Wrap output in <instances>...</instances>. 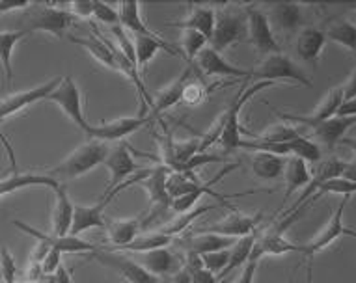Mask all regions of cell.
Masks as SVG:
<instances>
[{"instance_id":"cell-1","label":"cell","mask_w":356,"mask_h":283,"mask_svg":"<svg viewBox=\"0 0 356 283\" xmlns=\"http://www.w3.org/2000/svg\"><path fill=\"white\" fill-rule=\"evenodd\" d=\"M108 144L101 142V140H88L82 145H79L75 151H71L70 155L65 156L64 161L60 162L58 166L47 168L43 174L51 175L58 183H67V181L79 179L82 175L94 172L95 168L105 164L106 156H108Z\"/></svg>"},{"instance_id":"cell-2","label":"cell","mask_w":356,"mask_h":283,"mask_svg":"<svg viewBox=\"0 0 356 283\" xmlns=\"http://www.w3.org/2000/svg\"><path fill=\"white\" fill-rule=\"evenodd\" d=\"M248 41V13L246 6L226 4L216 8V24L213 38L209 41L211 49L224 52L234 45Z\"/></svg>"},{"instance_id":"cell-3","label":"cell","mask_w":356,"mask_h":283,"mask_svg":"<svg viewBox=\"0 0 356 283\" xmlns=\"http://www.w3.org/2000/svg\"><path fill=\"white\" fill-rule=\"evenodd\" d=\"M250 82H295L298 86H312V81L284 51L265 56L261 64L250 71Z\"/></svg>"},{"instance_id":"cell-4","label":"cell","mask_w":356,"mask_h":283,"mask_svg":"<svg viewBox=\"0 0 356 283\" xmlns=\"http://www.w3.org/2000/svg\"><path fill=\"white\" fill-rule=\"evenodd\" d=\"M29 10L32 15L26 30L30 32H47L54 38H64L76 21L70 10L60 4H32Z\"/></svg>"},{"instance_id":"cell-5","label":"cell","mask_w":356,"mask_h":283,"mask_svg":"<svg viewBox=\"0 0 356 283\" xmlns=\"http://www.w3.org/2000/svg\"><path fill=\"white\" fill-rule=\"evenodd\" d=\"M312 10H316V6L302 4V2H276V4H270L265 13L269 17L273 30L276 29L291 35L297 34L298 30L309 26Z\"/></svg>"},{"instance_id":"cell-6","label":"cell","mask_w":356,"mask_h":283,"mask_svg":"<svg viewBox=\"0 0 356 283\" xmlns=\"http://www.w3.org/2000/svg\"><path fill=\"white\" fill-rule=\"evenodd\" d=\"M49 103H54L58 106L82 133H88V129L92 127L84 114V99H82L81 88L71 76L65 75L60 82V86L54 90L47 97Z\"/></svg>"},{"instance_id":"cell-7","label":"cell","mask_w":356,"mask_h":283,"mask_svg":"<svg viewBox=\"0 0 356 283\" xmlns=\"http://www.w3.org/2000/svg\"><path fill=\"white\" fill-rule=\"evenodd\" d=\"M92 259L99 261L101 265L116 272L118 276H122L127 283H161V277L153 276L138 261L129 257V254H118V252L103 248L92 254Z\"/></svg>"},{"instance_id":"cell-8","label":"cell","mask_w":356,"mask_h":283,"mask_svg":"<svg viewBox=\"0 0 356 283\" xmlns=\"http://www.w3.org/2000/svg\"><path fill=\"white\" fill-rule=\"evenodd\" d=\"M350 197L343 196V200L338 203V207L334 211V214L330 216V220L325 225V229H323L316 238H312L308 244H302V254L306 257H314L316 254H321L327 248H330L338 238L341 237H355L356 238V229L353 227H347L343 224V213L345 207H347V203H349Z\"/></svg>"},{"instance_id":"cell-9","label":"cell","mask_w":356,"mask_h":283,"mask_svg":"<svg viewBox=\"0 0 356 283\" xmlns=\"http://www.w3.org/2000/svg\"><path fill=\"white\" fill-rule=\"evenodd\" d=\"M246 13H248V43L254 45L257 54L269 56V54L282 52V45L276 40L267 13L250 4H246Z\"/></svg>"},{"instance_id":"cell-10","label":"cell","mask_w":356,"mask_h":283,"mask_svg":"<svg viewBox=\"0 0 356 283\" xmlns=\"http://www.w3.org/2000/svg\"><path fill=\"white\" fill-rule=\"evenodd\" d=\"M153 120L152 116H125L112 120V122L101 123V125H92L88 129V138L90 140H101V142H125L127 136L135 134L142 127L149 125Z\"/></svg>"},{"instance_id":"cell-11","label":"cell","mask_w":356,"mask_h":283,"mask_svg":"<svg viewBox=\"0 0 356 283\" xmlns=\"http://www.w3.org/2000/svg\"><path fill=\"white\" fill-rule=\"evenodd\" d=\"M64 76H54L51 81L43 82L40 86L30 88V90H23V92H15L6 95L4 99H0V122L6 118L19 114L21 110L29 108L30 104L40 103V101H47L51 93L60 86Z\"/></svg>"},{"instance_id":"cell-12","label":"cell","mask_w":356,"mask_h":283,"mask_svg":"<svg viewBox=\"0 0 356 283\" xmlns=\"http://www.w3.org/2000/svg\"><path fill=\"white\" fill-rule=\"evenodd\" d=\"M105 166L108 168V174H111V181L106 185L105 194L123 185L125 181L131 179L133 175L140 172V168H138L135 156H133V147L127 142H120L118 145L111 147L108 156H106L105 161Z\"/></svg>"},{"instance_id":"cell-13","label":"cell","mask_w":356,"mask_h":283,"mask_svg":"<svg viewBox=\"0 0 356 283\" xmlns=\"http://www.w3.org/2000/svg\"><path fill=\"white\" fill-rule=\"evenodd\" d=\"M194 67L202 76H224V79H232V81L250 82V71L239 70L237 65L229 64L222 52L215 51L211 47H205L204 51L200 52V56L194 62Z\"/></svg>"},{"instance_id":"cell-14","label":"cell","mask_w":356,"mask_h":283,"mask_svg":"<svg viewBox=\"0 0 356 283\" xmlns=\"http://www.w3.org/2000/svg\"><path fill=\"white\" fill-rule=\"evenodd\" d=\"M263 220V213L257 214H245L239 213L237 209H232L228 216L215 222L213 225L202 227L200 232L216 233V235H224V237L232 238H243L248 235H256V229L259 227Z\"/></svg>"},{"instance_id":"cell-15","label":"cell","mask_w":356,"mask_h":283,"mask_svg":"<svg viewBox=\"0 0 356 283\" xmlns=\"http://www.w3.org/2000/svg\"><path fill=\"white\" fill-rule=\"evenodd\" d=\"M12 224L21 229L23 233L30 235L35 241H41V243L49 244V246H54V248H58L62 254H95V252H99V246H95L92 243H86L84 238L75 237V235H65V237H56V235H49V233H43L40 229H35L32 225L24 224L21 220H12Z\"/></svg>"},{"instance_id":"cell-16","label":"cell","mask_w":356,"mask_h":283,"mask_svg":"<svg viewBox=\"0 0 356 283\" xmlns=\"http://www.w3.org/2000/svg\"><path fill=\"white\" fill-rule=\"evenodd\" d=\"M356 125V116L355 118H330L327 122H321L314 125V127H309L312 131V136L309 138L317 142V144L323 147H327V149H334L336 145L345 138V134L349 133L350 129Z\"/></svg>"},{"instance_id":"cell-17","label":"cell","mask_w":356,"mask_h":283,"mask_svg":"<svg viewBox=\"0 0 356 283\" xmlns=\"http://www.w3.org/2000/svg\"><path fill=\"white\" fill-rule=\"evenodd\" d=\"M327 45V35L321 26H306L295 34V52L308 64L317 65Z\"/></svg>"},{"instance_id":"cell-18","label":"cell","mask_w":356,"mask_h":283,"mask_svg":"<svg viewBox=\"0 0 356 283\" xmlns=\"http://www.w3.org/2000/svg\"><path fill=\"white\" fill-rule=\"evenodd\" d=\"M170 170L168 168L161 166H153L144 179L138 181V185L142 186V191L147 194V200L152 203V207L155 213L159 211H164V209L170 207V196L168 191H166V179H168Z\"/></svg>"},{"instance_id":"cell-19","label":"cell","mask_w":356,"mask_h":283,"mask_svg":"<svg viewBox=\"0 0 356 283\" xmlns=\"http://www.w3.org/2000/svg\"><path fill=\"white\" fill-rule=\"evenodd\" d=\"M94 34L86 35V38H76V35H70V40L76 45H81L84 51H88L94 60H97L101 65H105L106 70L118 71L116 52H114V43L112 40H106L105 35L97 32V26H92Z\"/></svg>"},{"instance_id":"cell-20","label":"cell","mask_w":356,"mask_h":283,"mask_svg":"<svg viewBox=\"0 0 356 283\" xmlns=\"http://www.w3.org/2000/svg\"><path fill=\"white\" fill-rule=\"evenodd\" d=\"M144 227H146V213L131 216V218L106 220V235H108V241L114 244V248L135 241L144 232Z\"/></svg>"},{"instance_id":"cell-21","label":"cell","mask_w":356,"mask_h":283,"mask_svg":"<svg viewBox=\"0 0 356 283\" xmlns=\"http://www.w3.org/2000/svg\"><path fill=\"white\" fill-rule=\"evenodd\" d=\"M216 24V6H205V4H188L187 17L177 23H172V26H177L181 30H196L204 34L211 41Z\"/></svg>"},{"instance_id":"cell-22","label":"cell","mask_w":356,"mask_h":283,"mask_svg":"<svg viewBox=\"0 0 356 283\" xmlns=\"http://www.w3.org/2000/svg\"><path fill=\"white\" fill-rule=\"evenodd\" d=\"M194 71L193 67H188L183 71L181 75L177 76L175 81H172L168 86H164L159 90L157 97H153V108L149 110V116L152 120H157L164 114V112H168L170 108H174L177 104L181 103V93H183V86H185V82L188 81V76L193 75Z\"/></svg>"},{"instance_id":"cell-23","label":"cell","mask_w":356,"mask_h":283,"mask_svg":"<svg viewBox=\"0 0 356 283\" xmlns=\"http://www.w3.org/2000/svg\"><path fill=\"white\" fill-rule=\"evenodd\" d=\"M284 203H282V209L289 202V197L298 191V188H304L312 183V172H309L308 162L298 159V156L291 155L286 159V170H284Z\"/></svg>"},{"instance_id":"cell-24","label":"cell","mask_w":356,"mask_h":283,"mask_svg":"<svg viewBox=\"0 0 356 283\" xmlns=\"http://www.w3.org/2000/svg\"><path fill=\"white\" fill-rule=\"evenodd\" d=\"M54 192H56V202H54L53 207V235H56V237H65V235L71 233L73 214H75V203L71 202L64 183H60V186Z\"/></svg>"},{"instance_id":"cell-25","label":"cell","mask_w":356,"mask_h":283,"mask_svg":"<svg viewBox=\"0 0 356 283\" xmlns=\"http://www.w3.org/2000/svg\"><path fill=\"white\" fill-rule=\"evenodd\" d=\"M30 30H0V67L4 71V86L12 88L13 84V51L19 41L29 38Z\"/></svg>"},{"instance_id":"cell-26","label":"cell","mask_w":356,"mask_h":283,"mask_svg":"<svg viewBox=\"0 0 356 283\" xmlns=\"http://www.w3.org/2000/svg\"><path fill=\"white\" fill-rule=\"evenodd\" d=\"M133 43H135L136 52V64L140 73H144L146 65L152 62L159 54V51H164L172 54V56H179L181 52L177 51L174 45H170L166 40H159V38H149V35H131Z\"/></svg>"},{"instance_id":"cell-27","label":"cell","mask_w":356,"mask_h":283,"mask_svg":"<svg viewBox=\"0 0 356 283\" xmlns=\"http://www.w3.org/2000/svg\"><path fill=\"white\" fill-rule=\"evenodd\" d=\"M287 156L256 151L250 156V172L259 181H278L286 170Z\"/></svg>"},{"instance_id":"cell-28","label":"cell","mask_w":356,"mask_h":283,"mask_svg":"<svg viewBox=\"0 0 356 283\" xmlns=\"http://www.w3.org/2000/svg\"><path fill=\"white\" fill-rule=\"evenodd\" d=\"M172 243H174V237H170V235L159 229V232H142L135 241H131L129 244L106 250L118 252V254H147V252H153V250L168 248Z\"/></svg>"},{"instance_id":"cell-29","label":"cell","mask_w":356,"mask_h":283,"mask_svg":"<svg viewBox=\"0 0 356 283\" xmlns=\"http://www.w3.org/2000/svg\"><path fill=\"white\" fill-rule=\"evenodd\" d=\"M136 261L157 277L172 276L183 265V263L177 265V257H175V254L170 248L153 250V252H147V254H138Z\"/></svg>"},{"instance_id":"cell-30","label":"cell","mask_w":356,"mask_h":283,"mask_svg":"<svg viewBox=\"0 0 356 283\" xmlns=\"http://www.w3.org/2000/svg\"><path fill=\"white\" fill-rule=\"evenodd\" d=\"M257 244L261 248L263 255H284V254H302V244L293 243L286 237V233L270 225L267 232L257 237Z\"/></svg>"},{"instance_id":"cell-31","label":"cell","mask_w":356,"mask_h":283,"mask_svg":"<svg viewBox=\"0 0 356 283\" xmlns=\"http://www.w3.org/2000/svg\"><path fill=\"white\" fill-rule=\"evenodd\" d=\"M29 186H47L56 191L60 183L47 174H12L0 179V197L21 191V188H29Z\"/></svg>"},{"instance_id":"cell-32","label":"cell","mask_w":356,"mask_h":283,"mask_svg":"<svg viewBox=\"0 0 356 283\" xmlns=\"http://www.w3.org/2000/svg\"><path fill=\"white\" fill-rule=\"evenodd\" d=\"M323 30H325L327 41L343 47L356 56V23L347 19H332Z\"/></svg>"},{"instance_id":"cell-33","label":"cell","mask_w":356,"mask_h":283,"mask_svg":"<svg viewBox=\"0 0 356 283\" xmlns=\"http://www.w3.org/2000/svg\"><path fill=\"white\" fill-rule=\"evenodd\" d=\"M237 238L224 237V235H216L209 232H196L187 244V250H193L196 254H211V252H220V250H228L235 244Z\"/></svg>"},{"instance_id":"cell-34","label":"cell","mask_w":356,"mask_h":283,"mask_svg":"<svg viewBox=\"0 0 356 283\" xmlns=\"http://www.w3.org/2000/svg\"><path fill=\"white\" fill-rule=\"evenodd\" d=\"M256 238L257 235H248V237H243V238H237L235 244L229 248V261L226 268L222 270L220 277L228 276L229 272L237 270V268H243V266L248 263L252 255V250H254V244H256Z\"/></svg>"},{"instance_id":"cell-35","label":"cell","mask_w":356,"mask_h":283,"mask_svg":"<svg viewBox=\"0 0 356 283\" xmlns=\"http://www.w3.org/2000/svg\"><path fill=\"white\" fill-rule=\"evenodd\" d=\"M211 209H215L213 205H200V207H194L187 213L177 214L175 218H172L166 225L161 227V232L170 235V237H177V235H183V233L187 232L188 227L196 222L198 218H202L204 214H207Z\"/></svg>"},{"instance_id":"cell-36","label":"cell","mask_w":356,"mask_h":283,"mask_svg":"<svg viewBox=\"0 0 356 283\" xmlns=\"http://www.w3.org/2000/svg\"><path fill=\"white\" fill-rule=\"evenodd\" d=\"M209 92L211 90L205 84L204 76L200 75L198 71H194L193 75L188 76V81L185 82V86H183L181 103L185 106H200L207 99Z\"/></svg>"},{"instance_id":"cell-37","label":"cell","mask_w":356,"mask_h":283,"mask_svg":"<svg viewBox=\"0 0 356 283\" xmlns=\"http://www.w3.org/2000/svg\"><path fill=\"white\" fill-rule=\"evenodd\" d=\"M205 47H209V40L204 34H200L196 30H181V54L187 60L188 67L196 70L194 62Z\"/></svg>"},{"instance_id":"cell-38","label":"cell","mask_w":356,"mask_h":283,"mask_svg":"<svg viewBox=\"0 0 356 283\" xmlns=\"http://www.w3.org/2000/svg\"><path fill=\"white\" fill-rule=\"evenodd\" d=\"M302 133H298V129L291 123H276L270 127L263 129L261 133L257 134L256 138L261 142H270V144H291L293 140L298 138Z\"/></svg>"},{"instance_id":"cell-39","label":"cell","mask_w":356,"mask_h":283,"mask_svg":"<svg viewBox=\"0 0 356 283\" xmlns=\"http://www.w3.org/2000/svg\"><path fill=\"white\" fill-rule=\"evenodd\" d=\"M289 147H291V155L298 156V159H302V161H306L309 164H319V162L323 161V149L321 145L317 144V142H314V140L309 138V136H306V134H300L298 138H295L289 144Z\"/></svg>"},{"instance_id":"cell-40","label":"cell","mask_w":356,"mask_h":283,"mask_svg":"<svg viewBox=\"0 0 356 283\" xmlns=\"http://www.w3.org/2000/svg\"><path fill=\"white\" fill-rule=\"evenodd\" d=\"M183 266L187 268L188 276H191V283H218V277L209 272L202 263L200 254L187 250L185 252V259H183Z\"/></svg>"},{"instance_id":"cell-41","label":"cell","mask_w":356,"mask_h":283,"mask_svg":"<svg viewBox=\"0 0 356 283\" xmlns=\"http://www.w3.org/2000/svg\"><path fill=\"white\" fill-rule=\"evenodd\" d=\"M265 257L259 248V244H257V238H256V244H254V250H252V255L248 263L243 266V270H241L239 277L235 280V283H254V277H256V272H257V266L261 263V259Z\"/></svg>"},{"instance_id":"cell-42","label":"cell","mask_w":356,"mask_h":283,"mask_svg":"<svg viewBox=\"0 0 356 283\" xmlns=\"http://www.w3.org/2000/svg\"><path fill=\"white\" fill-rule=\"evenodd\" d=\"M200 257H202V263L207 270L213 272L215 276L216 274L220 276L229 261V248L220 250V252H211V254H200Z\"/></svg>"},{"instance_id":"cell-43","label":"cell","mask_w":356,"mask_h":283,"mask_svg":"<svg viewBox=\"0 0 356 283\" xmlns=\"http://www.w3.org/2000/svg\"><path fill=\"white\" fill-rule=\"evenodd\" d=\"M15 276H17L15 259H13L12 252L6 246H2L0 248V277L4 283H15Z\"/></svg>"},{"instance_id":"cell-44","label":"cell","mask_w":356,"mask_h":283,"mask_svg":"<svg viewBox=\"0 0 356 283\" xmlns=\"http://www.w3.org/2000/svg\"><path fill=\"white\" fill-rule=\"evenodd\" d=\"M94 19L97 23L106 24V26H118L120 24V15H118L116 8L105 2H95L94 0Z\"/></svg>"},{"instance_id":"cell-45","label":"cell","mask_w":356,"mask_h":283,"mask_svg":"<svg viewBox=\"0 0 356 283\" xmlns=\"http://www.w3.org/2000/svg\"><path fill=\"white\" fill-rule=\"evenodd\" d=\"M60 265H62V252H60L58 248L51 246L49 254L45 255L43 265H41V268H43V276H51V274H54V272L60 268Z\"/></svg>"},{"instance_id":"cell-46","label":"cell","mask_w":356,"mask_h":283,"mask_svg":"<svg viewBox=\"0 0 356 283\" xmlns=\"http://www.w3.org/2000/svg\"><path fill=\"white\" fill-rule=\"evenodd\" d=\"M70 13L75 19H94V0L90 2H71L65 4Z\"/></svg>"},{"instance_id":"cell-47","label":"cell","mask_w":356,"mask_h":283,"mask_svg":"<svg viewBox=\"0 0 356 283\" xmlns=\"http://www.w3.org/2000/svg\"><path fill=\"white\" fill-rule=\"evenodd\" d=\"M220 161H222L220 156L209 155V153H198V155H194L191 161L185 162L179 172H196V170L204 166V164H209V162H220Z\"/></svg>"},{"instance_id":"cell-48","label":"cell","mask_w":356,"mask_h":283,"mask_svg":"<svg viewBox=\"0 0 356 283\" xmlns=\"http://www.w3.org/2000/svg\"><path fill=\"white\" fill-rule=\"evenodd\" d=\"M0 145L4 147V151H6V156L8 161H10V166H12V172L13 174H19L17 170V156H15V151H13V145L10 144V140L4 136V133H2V129H0Z\"/></svg>"},{"instance_id":"cell-49","label":"cell","mask_w":356,"mask_h":283,"mask_svg":"<svg viewBox=\"0 0 356 283\" xmlns=\"http://www.w3.org/2000/svg\"><path fill=\"white\" fill-rule=\"evenodd\" d=\"M341 90H343V101L356 97V67L349 75V79L341 84Z\"/></svg>"},{"instance_id":"cell-50","label":"cell","mask_w":356,"mask_h":283,"mask_svg":"<svg viewBox=\"0 0 356 283\" xmlns=\"http://www.w3.org/2000/svg\"><path fill=\"white\" fill-rule=\"evenodd\" d=\"M338 116L341 118H355L356 116V97L343 101V104L339 106Z\"/></svg>"},{"instance_id":"cell-51","label":"cell","mask_w":356,"mask_h":283,"mask_svg":"<svg viewBox=\"0 0 356 283\" xmlns=\"http://www.w3.org/2000/svg\"><path fill=\"white\" fill-rule=\"evenodd\" d=\"M304 283H314V261L308 257L306 261V272H304Z\"/></svg>"},{"instance_id":"cell-52","label":"cell","mask_w":356,"mask_h":283,"mask_svg":"<svg viewBox=\"0 0 356 283\" xmlns=\"http://www.w3.org/2000/svg\"><path fill=\"white\" fill-rule=\"evenodd\" d=\"M339 144L345 145V147H349L350 151H355V153H356V136H349V138L345 136V138L341 140Z\"/></svg>"},{"instance_id":"cell-53","label":"cell","mask_w":356,"mask_h":283,"mask_svg":"<svg viewBox=\"0 0 356 283\" xmlns=\"http://www.w3.org/2000/svg\"><path fill=\"white\" fill-rule=\"evenodd\" d=\"M287 283H293V274H291V276H289V280H287Z\"/></svg>"}]
</instances>
